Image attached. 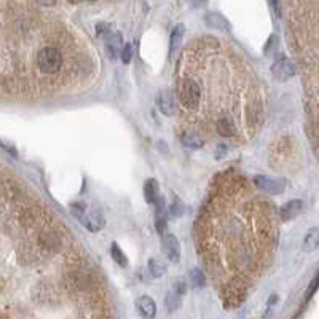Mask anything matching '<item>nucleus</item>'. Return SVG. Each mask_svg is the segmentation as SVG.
Wrapping results in <instances>:
<instances>
[{"instance_id": "obj_1", "label": "nucleus", "mask_w": 319, "mask_h": 319, "mask_svg": "<svg viewBox=\"0 0 319 319\" xmlns=\"http://www.w3.org/2000/svg\"><path fill=\"white\" fill-rule=\"evenodd\" d=\"M70 211L74 213V215L79 219L83 227L89 232H99L104 227V215L101 214V211L98 208H86L85 204L75 203L70 206Z\"/></svg>"}, {"instance_id": "obj_2", "label": "nucleus", "mask_w": 319, "mask_h": 319, "mask_svg": "<svg viewBox=\"0 0 319 319\" xmlns=\"http://www.w3.org/2000/svg\"><path fill=\"white\" fill-rule=\"evenodd\" d=\"M179 101L188 110H193L198 107V104H200V86L195 80L185 79L181 83V86H179Z\"/></svg>"}, {"instance_id": "obj_3", "label": "nucleus", "mask_w": 319, "mask_h": 319, "mask_svg": "<svg viewBox=\"0 0 319 319\" xmlns=\"http://www.w3.org/2000/svg\"><path fill=\"white\" fill-rule=\"evenodd\" d=\"M37 66L43 74H54L61 66V53L53 47H45L37 54Z\"/></svg>"}, {"instance_id": "obj_4", "label": "nucleus", "mask_w": 319, "mask_h": 319, "mask_svg": "<svg viewBox=\"0 0 319 319\" xmlns=\"http://www.w3.org/2000/svg\"><path fill=\"white\" fill-rule=\"evenodd\" d=\"M254 184L255 187L260 188L262 191L265 193H271V195H278V193H283L284 187H286V182L283 179H271L268 176H255L254 177Z\"/></svg>"}, {"instance_id": "obj_5", "label": "nucleus", "mask_w": 319, "mask_h": 319, "mask_svg": "<svg viewBox=\"0 0 319 319\" xmlns=\"http://www.w3.org/2000/svg\"><path fill=\"white\" fill-rule=\"evenodd\" d=\"M271 74L276 80L286 81L295 75V66H293V62L289 59V57H279V59L273 62Z\"/></svg>"}, {"instance_id": "obj_6", "label": "nucleus", "mask_w": 319, "mask_h": 319, "mask_svg": "<svg viewBox=\"0 0 319 319\" xmlns=\"http://www.w3.org/2000/svg\"><path fill=\"white\" fill-rule=\"evenodd\" d=\"M157 107L166 117H171L176 112V99L169 89H163L157 94Z\"/></svg>"}, {"instance_id": "obj_7", "label": "nucleus", "mask_w": 319, "mask_h": 319, "mask_svg": "<svg viewBox=\"0 0 319 319\" xmlns=\"http://www.w3.org/2000/svg\"><path fill=\"white\" fill-rule=\"evenodd\" d=\"M163 251L164 255L168 257L171 262H179L181 260V242L176 238L174 235L166 233L163 236Z\"/></svg>"}, {"instance_id": "obj_8", "label": "nucleus", "mask_w": 319, "mask_h": 319, "mask_svg": "<svg viewBox=\"0 0 319 319\" xmlns=\"http://www.w3.org/2000/svg\"><path fill=\"white\" fill-rule=\"evenodd\" d=\"M106 51H107V56L108 59H118L120 54H121V50H123V38H121V34L118 32H112L110 35H107L106 38Z\"/></svg>"}, {"instance_id": "obj_9", "label": "nucleus", "mask_w": 319, "mask_h": 319, "mask_svg": "<svg viewBox=\"0 0 319 319\" xmlns=\"http://www.w3.org/2000/svg\"><path fill=\"white\" fill-rule=\"evenodd\" d=\"M136 306H137L139 315L142 316L144 319H155L157 305H155V302H153L152 297H149V295L139 297L137 302H136Z\"/></svg>"}, {"instance_id": "obj_10", "label": "nucleus", "mask_w": 319, "mask_h": 319, "mask_svg": "<svg viewBox=\"0 0 319 319\" xmlns=\"http://www.w3.org/2000/svg\"><path fill=\"white\" fill-rule=\"evenodd\" d=\"M204 23H206L208 27L220 30V32H228L232 29V26L227 21V18H223L220 13H215V11L208 13V15L204 16Z\"/></svg>"}, {"instance_id": "obj_11", "label": "nucleus", "mask_w": 319, "mask_h": 319, "mask_svg": "<svg viewBox=\"0 0 319 319\" xmlns=\"http://www.w3.org/2000/svg\"><path fill=\"white\" fill-rule=\"evenodd\" d=\"M303 209V203L302 200H291L287 201L283 208H281V219L283 220H292L302 213Z\"/></svg>"}, {"instance_id": "obj_12", "label": "nucleus", "mask_w": 319, "mask_h": 319, "mask_svg": "<svg viewBox=\"0 0 319 319\" xmlns=\"http://www.w3.org/2000/svg\"><path fill=\"white\" fill-rule=\"evenodd\" d=\"M303 251L305 252H313L319 247V227L311 228L303 238Z\"/></svg>"}, {"instance_id": "obj_13", "label": "nucleus", "mask_w": 319, "mask_h": 319, "mask_svg": "<svg viewBox=\"0 0 319 319\" xmlns=\"http://www.w3.org/2000/svg\"><path fill=\"white\" fill-rule=\"evenodd\" d=\"M158 182L155 179H150V181H147L145 185H144V195H145V200L147 203H155V200L160 196V190H158Z\"/></svg>"}, {"instance_id": "obj_14", "label": "nucleus", "mask_w": 319, "mask_h": 319, "mask_svg": "<svg viewBox=\"0 0 319 319\" xmlns=\"http://www.w3.org/2000/svg\"><path fill=\"white\" fill-rule=\"evenodd\" d=\"M182 142L185 147H190V149H201L203 147V139L198 133L193 131H187L182 134Z\"/></svg>"}, {"instance_id": "obj_15", "label": "nucleus", "mask_w": 319, "mask_h": 319, "mask_svg": "<svg viewBox=\"0 0 319 319\" xmlns=\"http://www.w3.org/2000/svg\"><path fill=\"white\" fill-rule=\"evenodd\" d=\"M184 26L182 24H177L174 29H172L171 32V40H169V53L172 54L174 51L181 47V42H182V38H184Z\"/></svg>"}, {"instance_id": "obj_16", "label": "nucleus", "mask_w": 319, "mask_h": 319, "mask_svg": "<svg viewBox=\"0 0 319 319\" xmlns=\"http://www.w3.org/2000/svg\"><path fill=\"white\" fill-rule=\"evenodd\" d=\"M215 130H217V133H219L220 136H223V137H233L235 134H236V130H235L233 123H232L230 120H227V118H222V120L217 121Z\"/></svg>"}, {"instance_id": "obj_17", "label": "nucleus", "mask_w": 319, "mask_h": 319, "mask_svg": "<svg viewBox=\"0 0 319 319\" xmlns=\"http://www.w3.org/2000/svg\"><path fill=\"white\" fill-rule=\"evenodd\" d=\"M166 273V265L158 259H150L149 260V274L152 278H160Z\"/></svg>"}, {"instance_id": "obj_18", "label": "nucleus", "mask_w": 319, "mask_h": 319, "mask_svg": "<svg viewBox=\"0 0 319 319\" xmlns=\"http://www.w3.org/2000/svg\"><path fill=\"white\" fill-rule=\"evenodd\" d=\"M181 293L177 291H171L168 292V295H166V308H168L169 313L176 311L179 306H181Z\"/></svg>"}, {"instance_id": "obj_19", "label": "nucleus", "mask_w": 319, "mask_h": 319, "mask_svg": "<svg viewBox=\"0 0 319 319\" xmlns=\"http://www.w3.org/2000/svg\"><path fill=\"white\" fill-rule=\"evenodd\" d=\"M110 255H112V259L117 262L120 266H126V265H128L126 255H125L123 251H121V247L117 244V242H113V244L110 246Z\"/></svg>"}, {"instance_id": "obj_20", "label": "nucleus", "mask_w": 319, "mask_h": 319, "mask_svg": "<svg viewBox=\"0 0 319 319\" xmlns=\"http://www.w3.org/2000/svg\"><path fill=\"white\" fill-rule=\"evenodd\" d=\"M190 281L193 287H203L206 284V278H204V274L200 268H193V270L190 271Z\"/></svg>"}, {"instance_id": "obj_21", "label": "nucleus", "mask_w": 319, "mask_h": 319, "mask_svg": "<svg viewBox=\"0 0 319 319\" xmlns=\"http://www.w3.org/2000/svg\"><path fill=\"white\" fill-rule=\"evenodd\" d=\"M184 211H185V208H184V204H182L181 200H174V201H172L171 208H169V214L172 217H181L184 214Z\"/></svg>"}, {"instance_id": "obj_22", "label": "nucleus", "mask_w": 319, "mask_h": 319, "mask_svg": "<svg viewBox=\"0 0 319 319\" xmlns=\"http://www.w3.org/2000/svg\"><path fill=\"white\" fill-rule=\"evenodd\" d=\"M96 34H98V37H102V38H106L107 35H110V34H112L110 24H107V23H99L98 26H96Z\"/></svg>"}, {"instance_id": "obj_23", "label": "nucleus", "mask_w": 319, "mask_h": 319, "mask_svg": "<svg viewBox=\"0 0 319 319\" xmlns=\"http://www.w3.org/2000/svg\"><path fill=\"white\" fill-rule=\"evenodd\" d=\"M120 57L123 59V62L125 64H128L131 61V57H133V47L130 43H126V45H123V50H121V54H120Z\"/></svg>"}, {"instance_id": "obj_24", "label": "nucleus", "mask_w": 319, "mask_h": 319, "mask_svg": "<svg viewBox=\"0 0 319 319\" xmlns=\"http://www.w3.org/2000/svg\"><path fill=\"white\" fill-rule=\"evenodd\" d=\"M270 5H271V8L274 11V15H276L278 18L281 16V6H279V0H270Z\"/></svg>"}, {"instance_id": "obj_25", "label": "nucleus", "mask_w": 319, "mask_h": 319, "mask_svg": "<svg viewBox=\"0 0 319 319\" xmlns=\"http://www.w3.org/2000/svg\"><path fill=\"white\" fill-rule=\"evenodd\" d=\"M318 286H319V274L316 276V279L311 283V287H310V291H308V297H311V293L316 291V287H318Z\"/></svg>"}, {"instance_id": "obj_26", "label": "nucleus", "mask_w": 319, "mask_h": 319, "mask_svg": "<svg viewBox=\"0 0 319 319\" xmlns=\"http://www.w3.org/2000/svg\"><path fill=\"white\" fill-rule=\"evenodd\" d=\"M188 2H190L191 5H195V6H201V5L206 3L208 0H188Z\"/></svg>"}, {"instance_id": "obj_27", "label": "nucleus", "mask_w": 319, "mask_h": 319, "mask_svg": "<svg viewBox=\"0 0 319 319\" xmlns=\"http://www.w3.org/2000/svg\"><path fill=\"white\" fill-rule=\"evenodd\" d=\"M42 5H45V6H51V5H54L56 3V0H38Z\"/></svg>"}, {"instance_id": "obj_28", "label": "nucleus", "mask_w": 319, "mask_h": 319, "mask_svg": "<svg viewBox=\"0 0 319 319\" xmlns=\"http://www.w3.org/2000/svg\"><path fill=\"white\" fill-rule=\"evenodd\" d=\"M67 2H72V3H79V2H81V0H67Z\"/></svg>"}, {"instance_id": "obj_29", "label": "nucleus", "mask_w": 319, "mask_h": 319, "mask_svg": "<svg viewBox=\"0 0 319 319\" xmlns=\"http://www.w3.org/2000/svg\"><path fill=\"white\" fill-rule=\"evenodd\" d=\"M91 2H93V0H91Z\"/></svg>"}]
</instances>
